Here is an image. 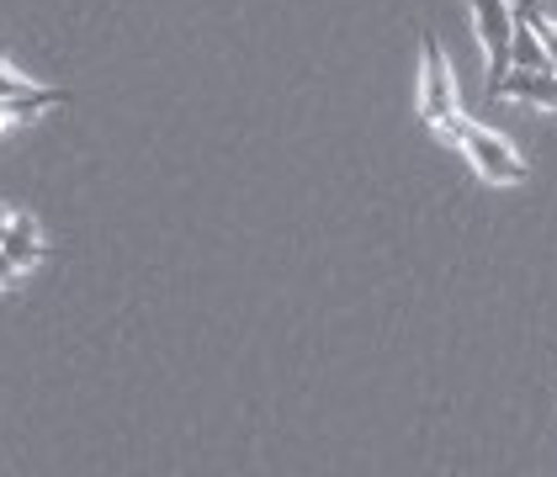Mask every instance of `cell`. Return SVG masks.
Wrapping results in <instances>:
<instances>
[{"label":"cell","instance_id":"6da1fadb","mask_svg":"<svg viewBox=\"0 0 557 477\" xmlns=\"http://www.w3.org/2000/svg\"><path fill=\"white\" fill-rule=\"evenodd\" d=\"M420 53H425V80H420V117H425L430 128L441 133L446 143H457V133H462V112H457V86H451V70H446V59H441V43L435 38H420Z\"/></svg>","mask_w":557,"mask_h":477},{"label":"cell","instance_id":"7a4b0ae2","mask_svg":"<svg viewBox=\"0 0 557 477\" xmlns=\"http://www.w3.org/2000/svg\"><path fill=\"white\" fill-rule=\"evenodd\" d=\"M457 143H462V154L472 160V171L483 175V180H494V186H520L525 180V160L515 154L499 133L483 128V123H462Z\"/></svg>","mask_w":557,"mask_h":477},{"label":"cell","instance_id":"3957f363","mask_svg":"<svg viewBox=\"0 0 557 477\" xmlns=\"http://www.w3.org/2000/svg\"><path fill=\"white\" fill-rule=\"evenodd\" d=\"M478 22V43L488 53V90L510 75V38H515V5L510 0H468Z\"/></svg>","mask_w":557,"mask_h":477},{"label":"cell","instance_id":"277c9868","mask_svg":"<svg viewBox=\"0 0 557 477\" xmlns=\"http://www.w3.org/2000/svg\"><path fill=\"white\" fill-rule=\"evenodd\" d=\"M488 96H494V101L505 96V101H525V106H547V112H557V70H520V64H515Z\"/></svg>","mask_w":557,"mask_h":477},{"label":"cell","instance_id":"5b68a950","mask_svg":"<svg viewBox=\"0 0 557 477\" xmlns=\"http://www.w3.org/2000/svg\"><path fill=\"white\" fill-rule=\"evenodd\" d=\"M0 250H5L11 261L22 265V271H27V265H38V261H48V244L38 239V228H33V217H27V213L11 217V228H5Z\"/></svg>","mask_w":557,"mask_h":477},{"label":"cell","instance_id":"8992f818","mask_svg":"<svg viewBox=\"0 0 557 477\" xmlns=\"http://www.w3.org/2000/svg\"><path fill=\"white\" fill-rule=\"evenodd\" d=\"M520 5H525V16H531V27L542 33V48H547V59H553V70H557V22H547V16H542V11H536L531 0H520Z\"/></svg>","mask_w":557,"mask_h":477},{"label":"cell","instance_id":"52a82bcc","mask_svg":"<svg viewBox=\"0 0 557 477\" xmlns=\"http://www.w3.org/2000/svg\"><path fill=\"white\" fill-rule=\"evenodd\" d=\"M27 90H38V86L22 80V75H11V70H0V96H27Z\"/></svg>","mask_w":557,"mask_h":477},{"label":"cell","instance_id":"ba28073f","mask_svg":"<svg viewBox=\"0 0 557 477\" xmlns=\"http://www.w3.org/2000/svg\"><path fill=\"white\" fill-rule=\"evenodd\" d=\"M16 276H22V265H16L11 255H5V250H0V287H11Z\"/></svg>","mask_w":557,"mask_h":477},{"label":"cell","instance_id":"9c48e42d","mask_svg":"<svg viewBox=\"0 0 557 477\" xmlns=\"http://www.w3.org/2000/svg\"><path fill=\"white\" fill-rule=\"evenodd\" d=\"M11 217H16V213H11V208H0V239H5V228H11Z\"/></svg>","mask_w":557,"mask_h":477}]
</instances>
